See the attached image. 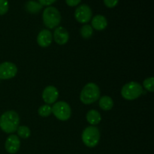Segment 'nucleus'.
Segmentation results:
<instances>
[{
  "mask_svg": "<svg viewBox=\"0 0 154 154\" xmlns=\"http://www.w3.org/2000/svg\"><path fill=\"white\" fill-rule=\"evenodd\" d=\"M143 86L144 88L149 92H153L154 91V78L153 77L147 78L143 82Z\"/></svg>",
  "mask_w": 154,
  "mask_h": 154,
  "instance_id": "obj_20",
  "label": "nucleus"
},
{
  "mask_svg": "<svg viewBox=\"0 0 154 154\" xmlns=\"http://www.w3.org/2000/svg\"><path fill=\"white\" fill-rule=\"evenodd\" d=\"M20 117L14 111H8L0 117V128L6 133L16 132L19 126Z\"/></svg>",
  "mask_w": 154,
  "mask_h": 154,
  "instance_id": "obj_1",
  "label": "nucleus"
},
{
  "mask_svg": "<svg viewBox=\"0 0 154 154\" xmlns=\"http://www.w3.org/2000/svg\"><path fill=\"white\" fill-rule=\"evenodd\" d=\"M17 135L20 138H28L30 136V132L29 128H28L26 126H18L17 129Z\"/></svg>",
  "mask_w": 154,
  "mask_h": 154,
  "instance_id": "obj_18",
  "label": "nucleus"
},
{
  "mask_svg": "<svg viewBox=\"0 0 154 154\" xmlns=\"http://www.w3.org/2000/svg\"><path fill=\"white\" fill-rule=\"evenodd\" d=\"M20 147V140L16 135H11L7 138L5 144L6 151L8 153L14 154L19 150Z\"/></svg>",
  "mask_w": 154,
  "mask_h": 154,
  "instance_id": "obj_9",
  "label": "nucleus"
},
{
  "mask_svg": "<svg viewBox=\"0 0 154 154\" xmlns=\"http://www.w3.org/2000/svg\"><path fill=\"white\" fill-rule=\"evenodd\" d=\"M52 113L58 120L61 121H66L72 115V109L67 102L60 101L56 102L53 105Z\"/></svg>",
  "mask_w": 154,
  "mask_h": 154,
  "instance_id": "obj_6",
  "label": "nucleus"
},
{
  "mask_svg": "<svg viewBox=\"0 0 154 154\" xmlns=\"http://www.w3.org/2000/svg\"><path fill=\"white\" fill-rule=\"evenodd\" d=\"M100 97V90L97 84L88 83L84 86L80 95V99L82 103L90 105L96 102Z\"/></svg>",
  "mask_w": 154,
  "mask_h": 154,
  "instance_id": "obj_2",
  "label": "nucleus"
},
{
  "mask_svg": "<svg viewBox=\"0 0 154 154\" xmlns=\"http://www.w3.org/2000/svg\"><path fill=\"white\" fill-rule=\"evenodd\" d=\"M54 41H55L58 45H66V44L69 42V32H68L64 27H57V28L54 30Z\"/></svg>",
  "mask_w": 154,
  "mask_h": 154,
  "instance_id": "obj_11",
  "label": "nucleus"
},
{
  "mask_svg": "<svg viewBox=\"0 0 154 154\" xmlns=\"http://www.w3.org/2000/svg\"><path fill=\"white\" fill-rule=\"evenodd\" d=\"M93 12L90 6L87 5H81L78 6L75 11V17L77 21L81 23H87L91 20Z\"/></svg>",
  "mask_w": 154,
  "mask_h": 154,
  "instance_id": "obj_7",
  "label": "nucleus"
},
{
  "mask_svg": "<svg viewBox=\"0 0 154 154\" xmlns=\"http://www.w3.org/2000/svg\"><path fill=\"white\" fill-rule=\"evenodd\" d=\"M8 11V0H0V15H4Z\"/></svg>",
  "mask_w": 154,
  "mask_h": 154,
  "instance_id": "obj_21",
  "label": "nucleus"
},
{
  "mask_svg": "<svg viewBox=\"0 0 154 154\" xmlns=\"http://www.w3.org/2000/svg\"><path fill=\"white\" fill-rule=\"evenodd\" d=\"M142 86L138 82L131 81L123 87L121 90V95L126 100L136 99L142 94Z\"/></svg>",
  "mask_w": 154,
  "mask_h": 154,
  "instance_id": "obj_4",
  "label": "nucleus"
},
{
  "mask_svg": "<svg viewBox=\"0 0 154 154\" xmlns=\"http://www.w3.org/2000/svg\"><path fill=\"white\" fill-rule=\"evenodd\" d=\"M91 24V26L94 28V29L98 30V31H102V30H104L107 27L108 21H107L106 17H104L103 15L98 14L96 15L92 19Z\"/></svg>",
  "mask_w": 154,
  "mask_h": 154,
  "instance_id": "obj_13",
  "label": "nucleus"
},
{
  "mask_svg": "<svg viewBox=\"0 0 154 154\" xmlns=\"http://www.w3.org/2000/svg\"><path fill=\"white\" fill-rule=\"evenodd\" d=\"M100 139V132L99 129L94 126L86 128L82 133V141L88 147H94L99 144Z\"/></svg>",
  "mask_w": 154,
  "mask_h": 154,
  "instance_id": "obj_5",
  "label": "nucleus"
},
{
  "mask_svg": "<svg viewBox=\"0 0 154 154\" xmlns=\"http://www.w3.org/2000/svg\"><path fill=\"white\" fill-rule=\"evenodd\" d=\"M87 120L90 124L95 126L99 124L102 120L100 114L96 110H90L87 114Z\"/></svg>",
  "mask_w": 154,
  "mask_h": 154,
  "instance_id": "obj_14",
  "label": "nucleus"
},
{
  "mask_svg": "<svg viewBox=\"0 0 154 154\" xmlns=\"http://www.w3.org/2000/svg\"><path fill=\"white\" fill-rule=\"evenodd\" d=\"M52 114V107L49 105H42L38 109V114L43 117H46Z\"/></svg>",
  "mask_w": 154,
  "mask_h": 154,
  "instance_id": "obj_19",
  "label": "nucleus"
},
{
  "mask_svg": "<svg viewBox=\"0 0 154 154\" xmlns=\"http://www.w3.org/2000/svg\"><path fill=\"white\" fill-rule=\"evenodd\" d=\"M26 10L31 14H36L38 13L42 9L43 6L39 2H37L35 1H29L26 3Z\"/></svg>",
  "mask_w": 154,
  "mask_h": 154,
  "instance_id": "obj_16",
  "label": "nucleus"
},
{
  "mask_svg": "<svg viewBox=\"0 0 154 154\" xmlns=\"http://www.w3.org/2000/svg\"><path fill=\"white\" fill-rule=\"evenodd\" d=\"M59 97V92L54 86H48L44 90L42 93L43 100L48 105L55 103Z\"/></svg>",
  "mask_w": 154,
  "mask_h": 154,
  "instance_id": "obj_10",
  "label": "nucleus"
},
{
  "mask_svg": "<svg viewBox=\"0 0 154 154\" xmlns=\"http://www.w3.org/2000/svg\"><path fill=\"white\" fill-rule=\"evenodd\" d=\"M42 17L44 24L48 29L56 28L61 22V14L60 11L53 6H48L44 10Z\"/></svg>",
  "mask_w": 154,
  "mask_h": 154,
  "instance_id": "obj_3",
  "label": "nucleus"
},
{
  "mask_svg": "<svg viewBox=\"0 0 154 154\" xmlns=\"http://www.w3.org/2000/svg\"><path fill=\"white\" fill-rule=\"evenodd\" d=\"M17 73L16 65L11 62H4L0 64V79L8 80L13 78Z\"/></svg>",
  "mask_w": 154,
  "mask_h": 154,
  "instance_id": "obj_8",
  "label": "nucleus"
},
{
  "mask_svg": "<svg viewBox=\"0 0 154 154\" xmlns=\"http://www.w3.org/2000/svg\"><path fill=\"white\" fill-rule=\"evenodd\" d=\"M99 104L100 108L104 111H109V110L112 109L113 106H114L113 99L108 96H102L99 99Z\"/></svg>",
  "mask_w": 154,
  "mask_h": 154,
  "instance_id": "obj_15",
  "label": "nucleus"
},
{
  "mask_svg": "<svg viewBox=\"0 0 154 154\" xmlns=\"http://www.w3.org/2000/svg\"><path fill=\"white\" fill-rule=\"evenodd\" d=\"M57 0H38V2L42 5V6H49L51 5L54 4Z\"/></svg>",
  "mask_w": 154,
  "mask_h": 154,
  "instance_id": "obj_24",
  "label": "nucleus"
},
{
  "mask_svg": "<svg viewBox=\"0 0 154 154\" xmlns=\"http://www.w3.org/2000/svg\"><path fill=\"white\" fill-rule=\"evenodd\" d=\"M81 2V0H66V4L70 7H75V6L78 5Z\"/></svg>",
  "mask_w": 154,
  "mask_h": 154,
  "instance_id": "obj_23",
  "label": "nucleus"
},
{
  "mask_svg": "<svg viewBox=\"0 0 154 154\" xmlns=\"http://www.w3.org/2000/svg\"><path fill=\"white\" fill-rule=\"evenodd\" d=\"M52 33L48 29H42L37 37L38 45L42 48H48L52 42Z\"/></svg>",
  "mask_w": 154,
  "mask_h": 154,
  "instance_id": "obj_12",
  "label": "nucleus"
},
{
  "mask_svg": "<svg viewBox=\"0 0 154 154\" xmlns=\"http://www.w3.org/2000/svg\"><path fill=\"white\" fill-rule=\"evenodd\" d=\"M119 0H104V4L105 6L110 8H114L117 4H118Z\"/></svg>",
  "mask_w": 154,
  "mask_h": 154,
  "instance_id": "obj_22",
  "label": "nucleus"
},
{
  "mask_svg": "<svg viewBox=\"0 0 154 154\" xmlns=\"http://www.w3.org/2000/svg\"><path fill=\"white\" fill-rule=\"evenodd\" d=\"M93 34V29L89 24H85L81 28V35L84 38H90Z\"/></svg>",
  "mask_w": 154,
  "mask_h": 154,
  "instance_id": "obj_17",
  "label": "nucleus"
}]
</instances>
